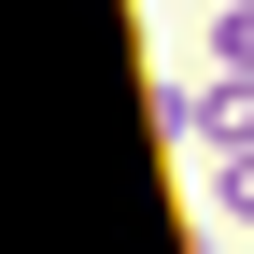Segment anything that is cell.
Returning <instances> with one entry per match:
<instances>
[{"label": "cell", "instance_id": "cell-2", "mask_svg": "<svg viewBox=\"0 0 254 254\" xmlns=\"http://www.w3.org/2000/svg\"><path fill=\"white\" fill-rule=\"evenodd\" d=\"M212 43H226V71H254V0H226V28H212Z\"/></svg>", "mask_w": 254, "mask_h": 254}, {"label": "cell", "instance_id": "cell-1", "mask_svg": "<svg viewBox=\"0 0 254 254\" xmlns=\"http://www.w3.org/2000/svg\"><path fill=\"white\" fill-rule=\"evenodd\" d=\"M212 212H226V226H254V141L226 155V170H212Z\"/></svg>", "mask_w": 254, "mask_h": 254}]
</instances>
